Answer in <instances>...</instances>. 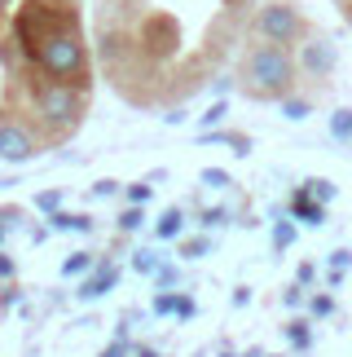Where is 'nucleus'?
<instances>
[{"label": "nucleus", "instance_id": "36", "mask_svg": "<svg viewBox=\"0 0 352 357\" xmlns=\"http://www.w3.org/2000/svg\"><path fill=\"white\" fill-rule=\"evenodd\" d=\"M93 195H97V199H111V195H119V181H111V176H106V181L93 185Z\"/></svg>", "mask_w": 352, "mask_h": 357}, {"label": "nucleus", "instance_id": "6", "mask_svg": "<svg viewBox=\"0 0 352 357\" xmlns=\"http://www.w3.org/2000/svg\"><path fill=\"white\" fill-rule=\"evenodd\" d=\"M40 155V142L22 119L0 115V163H31Z\"/></svg>", "mask_w": 352, "mask_h": 357}, {"label": "nucleus", "instance_id": "5", "mask_svg": "<svg viewBox=\"0 0 352 357\" xmlns=\"http://www.w3.org/2000/svg\"><path fill=\"white\" fill-rule=\"evenodd\" d=\"M255 36H260L264 45H278V49L295 45V40L304 36V18H300V9L287 5V0H273V5H264L260 13H255Z\"/></svg>", "mask_w": 352, "mask_h": 357}, {"label": "nucleus", "instance_id": "32", "mask_svg": "<svg viewBox=\"0 0 352 357\" xmlns=\"http://www.w3.org/2000/svg\"><path fill=\"white\" fill-rule=\"evenodd\" d=\"M13 278H18V260L0 247V282H13Z\"/></svg>", "mask_w": 352, "mask_h": 357}, {"label": "nucleus", "instance_id": "2", "mask_svg": "<svg viewBox=\"0 0 352 357\" xmlns=\"http://www.w3.org/2000/svg\"><path fill=\"white\" fill-rule=\"evenodd\" d=\"M62 31H79V13L71 5H53V0H26V5L13 13V45H18V58L31 66L35 53L49 45L53 36Z\"/></svg>", "mask_w": 352, "mask_h": 357}, {"label": "nucleus", "instance_id": "8", "mask_svg": "<svg viewBox=\"0 0 352 357\" xmlns=\"http://www.w3.org/2000/svg\"><path fill=\"white\" fill-rule=\"evenodd\" d=\"M295 66H304L313 79H326L335 71V45H326V40H308V45L300 49V62Z\"/></svg>", "mask_w": 352, "mask_h": 357}, {"label": "nucleus", "instance_id": "43", "mask_svg": "<svg viewBox=\"0 0 352 357\" xmlns=\"http://www.w3.org/2000/svg\"><path fill=\"white\" fill-rule=\"evenodd\" d=\"M5 238H9V234H5V229H0V247H5Z\"/></svg>", "mask_w": 352, "mask_h": 357}, {"label": "nucleus", "instance_id": "34", "mask_svg": "<svg viewBox=\"0 0 352 357\" xmlns=\"http://www.w3.org/2000/svg\"><path fill=\"white\" fill-rule=\"evenodd\" d=\"M330 269H352V252H348V247H335V252H330Z\"/></svg>", "mask_w": 352, "mask_h": 357}, {"label": "nucleus", "instance_id": "13", "mask_svg": "<svg viewBox=\"0 0 352 357\" xmlns=\"http://www.w3.org/2000/svg\"><path fill=\"white\" fill-rule=\"evenodd\" d=\"M287 344L295 353H308V349H313V322H308V318H291L287 322Z\"/></svg>", "mask_w": 352, "mask_h": 357}, {"label": "nucleus", "instance_id": "23", "mask_svg": "<svg viewBox=\"0 0 352 357\" xmlns=\"http://www.w3.org/2000/svg\"><path fill=\"white\" fill-rule=\"evenodd\" d=\"M282 115H287L291 123H300V119H308V115H313V106H308L304 98H282Z\"/></svg>", "mask_w": 352, "mask_h": 357}, {"label": "nucleus", "instance_id": "27", "mask_svg": "<svg viewBox=\"0 0 352 357\" xmlns=\"http://www.w3.org/2000/svg\"><path fill=\"white\" fill-rule=\"evenodd\" d=\"M150 282H154V291H172V287L181 282V269H176V265H163V269H159Z\"/></svg>", "mask_w": 352, "mask_h": 357}, {"label": "nucleus", "instance_id": "12", "mask_svg": "<svg viewBox=\"0 0 352 357\" xmlns=\"http://www.w3.org/2000/svg\"><path fill=\"white\" fill-rule=\"evenodd\" d=\"M163 265H168V260H163V252H159V247H137V252H132V269H137L141 278H154Z\"/></svg>", "mask_w": 352, "mask_h": 357}, {"label": "nucleus", "instance_id": "37", "mask_svg": "<svg viewBox=\"0 0 352 357\" xmlns=\"http://www.w3.org/2000/svg\"><path fill=\"white\" fill-rule=\"evenodd\" d=\"M313 278H317V269H313V265H300V269H295V282H300V287H308Z\"/></svg>", "mask_w": 352, "mask_h": 357}, {"label": "nucleus", "instance_id": "11", "mask_svg": "<svg viewBox=\"0 0 352 357\" xmlns=\"http://www.w3.org/2000/svg\"><path fill=\"white\" fill-rule=\"evenodd\" d=\"M154 238H159V243L185 238V208H168L163 216H159V221H154Z\"/></svg>", "mask_w": 352, "mask_h": 357}, {"label": "nucleus", "instance_id": "26", "mask_svg": "<svg viewBox=\"0 0 352 357\" xmlns=\"http://www.w3.org/2000/svg\"><path fill=\"white\" fill-rule=\"evenodd\" d=\"M35 208L45 212V216L62 212V190H40V195H35Z\"/></svg>", "mask_w": 352, "mask_h": 357}, {"label": "nucleus", "instance_id": "31", "mask_svg": "<svg viewBox=\"0 0 352 357\" xmlns=\"http://www.w3.org/2000/svg\"><path fill=\"white\" fill-rule=\"evenodd\" d=\"M97 357H132V340H119V335H115V340H111V344H106Z\"/></svg>", "mask_w": 352, "mask_h": 357}, {"label": "nucleus", "instance_id": "44", "mask_svg": "<svg viewBox=\"0 0 352 357\" xmlns=\"http://www.w3.org/2000/svg\"><path fill=\"white\" fill-rule=\"evenodd\" d=\"M264 357H282V353H264Z\"/></svg>", "mask_w": 352, "mask_h": 357}, {"label": "nucleus", "instance_id": "16", "mask_svg": "<svg viewBox=\"0 0 352 357\" xmlns=\"http://www.w3.org/2000/svg\"><path fill=\"white\" fill-rule=\"evenodd\" d=\"M141 225H145V208H132V203L115 216V229H119V234H137Z\"/></svg>", "mask_w": 352, "mask_h": 357}, {"label": "nucleus", "instance_id": "3", "mask_svg": "<svg viewBox=\"0 0 352 357\" xmlns=\"http://www.w3.org/2000/svg\"><path fill=\"white\" fill-rule=\"evenodd\" d=\"M31 111L35 119L49 128L53 142L71 137L88 115V89H71V84H53V79H31Z\"/></svg>", "mask_w": 352, "mask_h": 357}, {"label": "nucleus", "instance_id": "35", "mask_svg": "<svg viewBox=\"0 0 352 357\" xmlns=\"http://www.w3.org/2000/svg\"><path fill=\"white\" fill-rule=\"evenodd\" d=\"M18 300H22V291H18V287H0V309H13V305H18Z\"/></svg>", "mask_w": 352, "mask_h": 357}, {"label": "nucleus", "instance_id": "18", "mask_svg": "<svg viewBox=\"0 0 352 357\" xmlns=\"http://www.w3.org/2000/svg\"><path fill=\"white\" fill-rule=\"evenodd\" d=\"M304 190H308V199H317V203H321V208H326V203L335 199V181H326V176H308Z\"/></svg>", "mask_w": 352, "mask_h": 357}, {"label": "nucleus", "instance_id": "38", "mask_svg": "<svg viewBox=\"0 0 352 357\" xmlns=\"http://www.w3.org/2000/svg\"><path fill=\"white\" fill-rule=\"evenodd\" d=\"M251 305V291L247 287H234V309H247Z\"/></svg>", "mask_w": 352, "mask_h": 357}, {"label": "nucleus", "instance_id": "24", "mask_svg": "<svg viewBox=\"0 0 352 357\" xmlns=\"http://www.w3.org/2000/svg\"><path fill=\"white\" fill-rule=\"evenodd\" d=\"M198 181L207 185V190H229V185H234V176H229L225 168H202V172H198Z\"/></svg>", "mask_w": 352, "mask_h": 357}, {"label": "nucleus", "instance_id": "29", "mask_svg": "<svg viewBox=\"0 0 352 357\" xmlns=\"http://www.w3.org/2000/svg\"><path fill=\"white\" fill-rule=\"evenodd\" d=\"M330 313H335V296H313V300H308V318H330Z\"/></svg>", "mask_w": 352, "mask_h": 357}, {"label": "nucleus", "instance_id": "17", "mask_svg": "<svg viewBox=\"0 0 352 357\" xmlns=\"http://www.w3.org/2000/svg\"><path fill=\"white\" fill-rule=\"evenodd\" d=\"M202 256H211V234L181 238V260H202Z\"/></svg>", "mask_w": 352, "mask_h": 357}, {"label": "nucleus", "instance_id": "28", "mask_svg": "<svg viewBox=\"0 0 352 357\" xmlns=\"http://www.w3.org/2000/svg\"><path fill=\"white\" fill-rule=\"evenodd\" d=\"M194 313H198V300L185 296V291H176V313H172V318H176V322H189Z\"/></svg>", "mask_w": 352, "mask_h": 357}, {"label": "nucleus", "instance_id": "9", "mask_svg": "<svg viewBox=\"0 0 352 357\" xmlns=\"http://www.w3.org/2000/svg\"><path fill=\"white\" fill-rule=\"evenodd\" d=\"M291 221H304V225H326V208H321L317 199H308V190H291Z\"/></svg>", "mask_w": 352, "mask_h": 357}, {"label": "nucleus", "instance_id": "14", "mask_svg": "<svg viewBox=\"0 0 352 357\" xmlns=\"http://www.w3.org/2000/svg\"><path fill=\"white\" fill-rule=\"evenodd\" d=\"M93 269H97V256L93 252H71L62 260V278H88Z\"/></svg>", "mask_w": 352, "mask_h": 357}, {"label": "nucleus", "instance_id": "15", "mask_svg": "<svg viewBox=\"0 0 352 357\" xmlns=\"http://www.w3.org/2000/svg\"><path fill=\"white\" fill-rule=\"evenodd\" d=\"M295 243V225L282 216V208L273 212V252H287V247Z\"/></svg>", "mask_w": 352, "mask_h": 357}, {"label": "nucleus", "instance_id": "30", "mask_svg": "<svg viewBox=\"0 0 352 357\" xmlns=\"http://www.w3.org/2000/svg\"><path fill=\"white\" fill-rule=\"evenodd\" d=\"M18 225H22V208H18V203H9V208H0V229H5V234H13Z\"/></svg>", "mask_w": 352, "mask_h": 357}, {"label": "nucleus", "instance_id": "41", "mask_svg": "<svg viewBox=\"0 0 352 357\" xmlns=\"http://www.w3.org/2000/svg\"><path fill=\"white\" fill-rule=\"evenodd\" d=\"M234 357H264V349H242V353H234Z\"/></svg>", "mask_w": 352, "mask_h": 357}, {"label": "nucleus", "instance_id": "33", "mask_svg": "<svg viewBox=\"0 0 352 357\" xmlns=\"http://www.w3.org/2000/svg\"><path fill=\"white\" fill-rule=\"evenodd\" d=\"M282 305H287V309H300V305H304V287H300V282H291L287 291H282Z\"/></svg>", "mask_w": 352, "mask_h": 357}, {"label": "nucleus", "instance_id": "21", "mask_svg": "<svg viewBox=\"0 0 352 357\" xmlns=\"http://www.w3.org/2000/svg\"><path fill=\"white\" fill-rule=\"evenodd\" d=\"M150 313L154 318H172L176 313V291H154L150 296Z\"/></svg>", "mask_w": 352, "mask_h": 357}, {"label": "nucleus", "instance_id": "40", "mask_svg": "<svg viewBox=\"0 0 352 357\" xmlns=\"http://www.w3.org/2000/svg\"><path fill=\"white\" fill-rule=\"evenodd\" d=\"M132 357H163V353H159V349H150V344H145V349H132Z\"/></svg>", "mask_w": 352, "mask_h": 357}, {"label": "nucleus", "instance_id": "19", "mask_svg": "<svg viewBox=\"0 0 352 357\" xmlns=\"http://www.w3.org/2000/svg\"><path fill=\"white\" fill-rule=\"evenodd\" d=\"M225 115H229V102L221 98V102H211V106H207V111H202V115H198V123H202V128H207V132H211V128H221V123H225Z\"/></svg>", "mask_w": 352, "mask_h": 357}, {"label": "nucleus", "instance_id": "20", "mask_svg": "<svg viewBox=\"0 0 352 357\" xmlns=\"http://www.w3.org/2000/svg\"><path fill=\"white\" fill-rule=\"evenodd\" d=\"M150 199H154V181H150V176H145V181H132V185H128V203H132V208H145Z\"/></svg>", "mask_w": 352, "mask_h": 357}, {"label": "nucleus", "instance_id": "7", "mask_svg": "<svg viewBox=\"0 0 352 357\" xmlns=\"http://www.w3.org/2000/svg\"><path fill=\"white\" fill-rule=\"evenodd\" d=\"M115 287H119V265H111V260H97V269H93L88 278H79L75 300H79V305H93V300H102L106 291H115Z\"/></svg>", "mask_w": 352, "mask_h": 357}, {"label": "nucleus", "instance_id": "42", "mask_svg": "<svg viewBox=\"0 0 352 357\" xmlns=\"http://www.w3.org/2000/svg\"><path fill=\"white\" fill-rule=\"evenodd\" d=\"M344 13H348V22H352V0H348V9H344Z\"/></svg>", "mask_w": 352, "mask_h": 357}, {"label": "nucleus", "instance_id": "25", "mask_svg": "<svg viewBox=\"0 0 352 357\" xmlns=\"http://www.w3.org/2000/svg\"><path fill=\"white\" fill-rule=\"evenodd\" d=\"M229 221H234V212H229V208H207V212H202V229H207V234H211V229H225Z\"/></svg>", "mask_w": 352, "mask_h": 357}, {"label": "nucleus", "instance_id": "10", "mask_svg": "<svg viewBox=\"0 0 352 357\" xmlns=\"http://www.w3.org/2000/svg\"><path fill=\"white\" fill-rule=\"evenodd\" d=\"M49 229H58V234H93L97 221H93L88 212H53L49 216Z\"/></svg>", "mask_w": 352, "mask_h": 357}, {"label": "nucleus", "instance_id": "39", "mask_svg": "<svg viewBox=\"0 0 352 357\" xmlns=\"http://www.w3.org/2000/svg\"><path fill=\"white\" fill-rule=\"evenodd\" d=\"M163 119H168V123H172V128H176V123H185V119H189V115H185V111H181V106H172V111H168V115H163Z\"/></svg>", "mask_w": 352, "mask_h": 357}, {"label": "nucleus", "instance_id": "22", "mask_svg": "<svg viewBox=\"0 0 352 357\" xmlns=\"http://www.w3.org/2000/svg\"><path fill=\"white\" fill-rule=\"evenodd\" d=\"M330 137L335 142H352V111H335L330 115Z\"/></svg>", "mask_w": 352, "mask_h": 357}, {"label": "nucleus", "instance_id": "1", "mask_svg": "<svg viewBox=\"0 0 352 357\" xmlns=\"http://www.w3.org/2000/svg\"><path fill=\"white\" fill-rule=\"evenodd\" d=\"M295 71H300V66H295V58L287 49L255 45V49H247V58H242L238 84L255 102H282V98H291V89H295Z\"/></svg>", "mask_w": 352, "mask_h": 357}, {"label": "nucleus", "instance_id": "4", "mask_svg": "<svg viewBox=\"0 0 352 357\" xmlns=\"http://www.w3.org/2000/svg\"><path fill=\"white\" fill-rule=\"evenodd\" d=\"M35 75L53 79V84H71V89H88L93 84V58H88V45L79 31H62L53 36L45 49L35 53L31 62Z\"/></svg>", "mask_w": 352, "mask_h": 357}]
</instances>
